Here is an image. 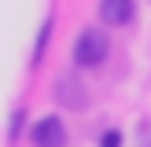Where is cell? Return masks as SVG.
Returning a JSON list of instances; mask_svg holds the SVG:
<instances>
[{
	"instance_id": "cell-1",
	"label": "cell",
	"mask_w": 151,
	"mask_h": 147,
	"mask_svg": "<svg viewBox=\"0 0 151 147\" xmlns=\"http://www.w3.org/2000/svg\"><path fill=\"white\" fill-rule=\"evenodd\" d=\"M107 51H111L107 33L96 29V26H88V29H81V33L74 37L70 59H74V66H81V70H96L100 63H107Z\"/></svg>"
},
{
	"instance_id": "cell-4",
	"label": "cell",
	"mask_w": 151,
	"mask_h": 147,
	"mask_svg": "<svg viewBox=\"0 0 151 147\" xmlns=\"http://www.w3.org/2000/svg\"><path fill=\"white\" fill-rule=\"evenodd\" d=\"M100 147H122V132H118V129H107L100 136Z\"/></svg>"
},
{
	"instance_id": "cell-2",
	"label": "cell",
	"mask_w": 151,
	"mask_h": 147,
	"mask_svg": "<svg viewBox=\"0 0 151 147\" xmlns=\"http://www.w3.org/2000/svg\"><path fill=\"white\" fill-rule=\"evenodd\" d=\"M29 140H33V147H66V125L59 114H44L33 121V129H29Z\"/></svg>"
},
{
	"instance_id": "cell-3",
	"label": "cell",
	"mask_w": 151,
	"mask_h": 147,
	"mask_svg": "<svg viewBox=\"0 0 151 147\" xmlns=\"http://www.w3.org/2000/svg\"><path fill=\"white\" fill-rule=\"evenodd\" d=\"M137 15V0H100V19L107 26H129Z\"/></svg>"
}]
</instances>
